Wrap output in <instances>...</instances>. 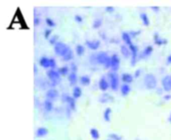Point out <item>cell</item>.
I'll return each instance as SVG.
<instances>
[{
    "instance_id": "19",
    "label": "cell",
    "mask_w": 171,
    "mask_h": 140,
    "mask_svg": "<svg viewBox=\"0 0 171 140\" xmlns=\"http://www.w3.org/2000/svg\"><path fill=\"white\" fill-rule=\"evenodd\" d=\"M130 90H131V88L129 86V84H126V83H124V84H122L121 86H120V91H121V94L123 96H126L129 94L130 92Z\"/></svg>"
},
{
    "instance_id": "25",
    "label": "cell",
    "mask_w": 171,
    "mask_h": 140,
    "mask_svg": "<svg viewBox=\"0 0 171 140\" xmlns=\"http://www.w3.org/2000/svg\"><path fill=\"white\" fill-rule=\"evenodd\" d=\"M111 113H112V110H111L110 107H107L106 109L104 110L103 112V118L106 122H109L110 121V118H111Z\"/></svg>"
},
{
    "instance_id": "40",
    "label": "cell",
    "mask_w": 171,
    "mask_h": 140,
    "mask_svg": "<svg viewBox=\"0 0 171 140\" xmlns=\"http://www.w3.org/2000/svg\"><path fill=\"white\" fill-rule=\"evenodd\" d=\"M106 11H107V12H109V13L113 12V11H114V7H112V6H107V7H106Z\"/></svg>"
},
{
    "instance_id": "45",
    "label": "cell",
    "mask_w": 171,
    "mask_h": 140,
    "mask_svg": "<svg viewBox=\"0 0 171 140\" xmlns=\"http://www.w3.org/2000/svg\"><path fill=\"white\" fill-rule=\"evenodd\" d=\"M167 64H171V55L167 57Z\"/></svg>"
},
{
    "instance_id": "3",
    "label": "cell",
    "mask_w": 171,
    "mask_h": 140,
    "mask_svg": "<svg viewBox=\"0 0 171 140\" xmlns=\"http://www.w3.org/2000/svg\"><path fill=\"white\" fill-rule=\"evenodd\" d=\"M47 76L49 80L51 81V85H53V86H55L59 83V81H60V73L58 72V70H55V69H50L47 71Z\"/></svg>"
},
{
    "instance_id": "8",
    "label": "cell",
    "mask_w": 171,
    "mask_h": 140,
    "mask_svg": "<svg viewBox=\"0 0 171 140\" xmlns=\"http://www.w3.org/2000/svg\"><path fill=\"white\" fill-rule=\"evenodd\" d=\"M128 47H129V49L131 51V65L134 66L136 64V58H137V54H138V47L134 44L130 45V46Z\"/></svg>"
},
{
    "instance_id": "34",
    "label": "cell",
    "mask_w": 171,
    "mask_h": 140,
    "mask_svg": "<svg viewBox=\"0 0 171 140\" xmlns=\"http://www.w3.org/2000/svg\"><path fill=\"white\" fill-rule=\"evenodd\" d=\"M57 40H58V36H57V35H54V36H52V37H50L49 42H50V44L55 45V44L57 43Z\"/></svg>"
},
{
    "instance_id": "35",
    "label": "cell",
    "mask_w": 171,
    "mask_h": 140,
    "mask_svg": "<svg viewBox=\"0 0 171 140\" xmlns=\"http://www.w3.org/2000/svg\"><path fill=\"white\" fill-rule=\"evenodd\" d=\"M51 32H52V30H51L50 28H47V29L44 31V37H45V38H46V39H50Z\"/></svg>"
},
{
    "instance_id": "5",
    "label": "cell",
    "mask_w": 171,
    "mask_h": 140,
    "mask_svg": "<svg viewBox=\"0 0 171 140\" xmlns=\"http://www.w3.org/2000/svg\"><path fill=\"white\" fill-rule=\"evenodd\" d=\"M110 78V87L113 91H116L119 87V76L115 72L109 73Z\"/></svg>"
},
{
    "instance_id": "37",
    "label": "cell",
    "mask_w": 171,
    "mask_h": 140,
    "mask_svg": "<svg viewBox=\"0 0 171 140\" xmlns=\"http://www.w3.org/2000/svg\"><path fill=\"white\" fill-rule=\"evenodd\" d=\"M74 20H75L77 23H81V22H82V16L78 15V14H77V15L74 16Z\"/></svg>"
},
{
    "instance_id": "11",
    "label": "cell",
    "mask_w": 171,
    "mask_h": 140,
    "mask_svg": "<svg viewBox=\"0 0 171 140\" xmlns=\"http://www.w3.org/2000/svg\"><path fill=\"white\" fill-rule=\"evenodd\" d=\"M58 91L56 89H54V88H51V89H48L46 94H45V96H46V99H49L51 101H53V100H55L57 97H58Z\"/></svg>"
},
{
    "instance_id": "31",
    "label": "cell",
    "mask_w": 171,
    "mask_h": 140,
    "mask_svg": "<svg viewBox=\"0 0 171 140\" xmlns=\"http://www.w3.org/2000/svg\"><path fill=\"white\" fill-rule=\"evenodd\" d=\"M102 25V19L98 18V19H95L93 21V24H92V27L94 29H98V28H100Z\"/></svg>"
},
{
    "instance_id": "36",
    "label": "cell",
    "mask_w": 171,
    "mask_h": 140,
    "mask_svg": "<svg viewBox=\"0 0 171 140\" xmlns=\"http://www.w3.org/2000/svg\"><path fill=\"white\" fill-rule=\"evenodd\" d=\"M49 61H50V68L51 69H54L56 67V61L53 58H49Z\"/></svg>"
},
{
    "instance_id": "7",
    "label": "cell",
    "mask_w": 171,
    "mask_h": 140,
    "mask_svg": "<svg viewBox=\"0 0 171 140\" xmlns=\"http://www.w3.org/2000/svg\"><path fill=\"white\" fill-rule=\"evenodd\" d=\"M62 100L69 104V107L71 110H75L76 102H75V98H74L73 96H69L68 94H63V95H62Z\"/></svg>"
},
{
    "instance_id": "27",
    "label": "cell",
    "mask_w": 171,
    "mask_h": 140,
    "mask_svg": "<svg viewBox=\"0 0 171 140\" xmlns=\"http://www.w3.org/2000/svg\"><path fill=\"white\" fill-rule=\"evenodd\" d=\"M90 135L93 140H98L100 135H99V131L96 128H91L90 129Z\"/></svg>"
},
{
    "instance_id": "47",
    "label": "cell",
    "mask_w": 171,
    "mask_h": 140,
    "mask_svg": "<svg viewBox=\"0 0 171 140\" xmlns=\"http://www.w3.org/2000/svg\"><path fill=\"white\" fill-rule=\"evenodd\" d=\"M169 122L171 123V113H170V116H169Z\"/></svg>"
},
{
    "instance_id": "18",
    "label": "cell",
    "mask_w": 171,
    "mask_h": 140,
    "mask_svg": "<svg viewBox=\"0 0 171 140\" xmlns=\"http://www.w3.org/2000/svg\"><path fill=\"white\" fill-rule=\"evenodd\" d=\"M122 39H123V41L126 43L127 46H130V45H132V40H131V36L129 33L127 32H123L122 33Z\"/></svg>"
},
{
    "instance_id": "28",
    "label": "cell",
    "mask_w": 171,
    "mask_h": 140,
    "mask_svg": "<svg viewBox=\"0 0 171 140\" xmlns=\"http://www.w3.org/2000/svg\"><path fill=\"white\" fill-rule=\"evenodd\" d=\"M62 58H63L64 61H69V60H72V58H73V52H72V50H71L70 48H69V50H68L67 52L64 54V56L62 57Z\"/></svg>"
},
{
    "instance_id": "2",
    "label": "cell",
    "mask_w": 171,
    "mask_h": 140,
    "mask_svg": "<svg viewBox=\"0 0 171 140\" xmlns=\"http://www.w3.org/2000/svg\"><path fill=\"white\" fill-rule=\"evenodd\" d=\"M96 61H97V63L102 64L107 69V68H110L111 56H108L106 52H99L96 55Z\"/></svg>"
},
{
    "instance_id": "44",
    "label": "cell",
    "mask_w": 171,
    "mask_h": 140,
    "mask_svg": "<svg viewBox=\"0 0 171 140\" xmlns=\"http://www.w3.org/2000/svg\"><path fill=\"white\" fill-rule=\"evenodd\" d=\"M71 67H72V69H73V70H72V72H76V65L73 63L72 65H71Z\"/></svg>"
},
{
    "instance_id": "13",
    "label": "cell",
    "mask_w": 171,
    "mask_h": 140,
    "mask_svg": "<svg viewBox=\"0 0 171 140\" xmlns=\"http://www.w3.org/2000/svg\"><path fill=\"white\" fill-rule=\"evenodd\" d=\"M121 80L124 82V83L130 84V83H132V81H133V76L129 73H123L121 75Z\"/></svg>"
},
{
    "instance_id": "16",
    "label": "cell",
    "mask_w": 171,
    "mask_h": 140,
    "mask_svg": "<svg viewBox=\"0 0 171 140\" xmlns=\"http://www.w3.org/2000/svg\"><path fill=\"white\" fill-rule=\"evenodd\" d=\"M120 49H121V53H122V55H123L124 58H128V57L131 55V51L127 45H122V46L120 47Z\"/></svg>"
},
{
    "instance_id": "32",
    "label": "cell",
    "mask_w": 171,
    "mask_h": 140,
    "mask_svg": "<svg viewBox=\"0 0 171 140\" xmlns=\"http://www.w3.org/2000/svg\"><path fill=\"white\" fill-rule=\"evenodd\" d=\"M108 138L112 139V140H122V137L119 136L118 134H116V133H109L108 134Z\"/></svg>"
},
{
    "instance_id": "15",
    "label": "cell",
    "mask_w": 171,
    "mask_h": 140,
    "mask_svg": "<svg viewBox=\"0 0 171 140\" xmlns=\"http://www.w3.org/2000/svg\"><path fill=\"white\" fill-rule=\"evenodd\" d=\"M49 130L47 129L46 127H39L38 129L36 130V136L37 137H43V136H46Z\"/></svg>"
},
{
    "instance_id": "17",
    "label": "cell",
    "mask_w": 171,
    "mask_h": 140,
    "mask_svg": "<svg viewBox=\"0 0 171 140\" xmlns=\"http://www.w3.org/2000/svg\"><path fill=\"white\" fill-rule=\"evenodd\" d=\"M152 52H153V46H152V45H148V46L145 47V49L143 50L141 57H144V58H146V57L150 56L151 54H152Z\"/></svg>"
},
{
    "instance_id": "42",
    "label": "cell",
    "mask_w": 171,
    "mask_h": 140,
    "mask_svg": "<svg viewBox=\"0 0 171 140\" xmlns=\"http://www.w3.org/2000/svg\"><path fill=\"white\" fill-rule=\"evenodd\" d=\"M171 99V94H167V95L164 96V100H166V101H168V100Z\"/></svg>"
},
{
    "instance_id": "22",
    "label": "cell",
    "mask_w": 171,
    "mask_h": 140,
    "mask_svg": "<svg viewBox=\"0 0 171 140\" xmlns=\"http://www.w3.org/2000/svg\"><path fill=\"white\" fill-rule=\"evenodd\" d=\"M82 95V90L81 88L79 86H75L73 88V91H72V96L74 97L75 99H78L80 98Z\"/></svg>"
},
{
    "instance_id": "26",
    "label": "cell",
    "mask_w": 171,
    "mask_h": 140,
    "mask_svg": "<svg viewBox=\"0 0 171 140\" xmlns=\"http://www.w3.org/2000/svg\"><path fill=\"white\" fill-rule=\"evenodd\" d=\"M44 108H45V110H46L47 112L52 111V109H53V102L49 99H46L44 101Z\"/></svg>"
},
{
    "instance_id": "46",
    "label": "cell",
    "mask_w": 171,
    "mask_h": 140,
    "mask_svg": "<svg viewBox=\"0 0 171 140\" xmlns=\"http://www.w3.org/2000/svg\"><path fill=\"white\" fill-rule=\"evenodd\" d=\"M34 72H37V67H36V65H34Z\"/></svg>"
},
{
    "instance_id": "1",
    "label": "cell",
    "mask_w": 171,
    "mask_h": 140,
    "mask_svg": "<svg viewBox=\"0 0 171 140\" xmlns=\"http://www.w3.org/2000/svg\"><path fill=\"white\" fill-rule=\"evenodd\" d=\"M143 82H144L145 87L149 90L155 89L156 86H157V79H156V77L153 75L152 73H147L146 75L144 76Z\"/></svg>"
},
{
    "instance_id": "33",
    "label": "cell",
    "mask_w": 171,
    "mask_h": 140,
    "mask_svg": "<svg viewBox=\"0 0 171 140\" xmlns=\"http://www.w3.org/2000/svg\"><path fill=\"white\" fill-rule=\"evenodd\" d=\"M46 24L48 25V27H54L56 25V23L51 18H47L46 19Z\"/></svg>"
},
{
    "instance_id": "29",
    "label": "cell",
    "mask_w": 171,
    "mask_h": 140,
    "mask_svg": "<svg viewBox=\"0 0 171 140\" xmlns=\"http://www.w3.org/2000/svg\"><path fill=\"white\" fill-rule=\"evenodd\" d=\"M76 54H77L78 56H81V55H83L84 52H85V48L83 45H81V44H78L77 46H76Z\"/></svg>"
},
{
    "instance_id": "20",
    "label": "cell",
    "mask_w": 171,
    "mask_h": 140,
    "mask_svg": "<svg viewBox=\"0 0 171 140\" xmlns=\"http://www.w3.org/2000/svg\"><path fill=\"white\" fill-rule=\"evenodd\" d=\"M68 80H69V83L71 86H74L76 83H77V75H76V72H71L68 76Z\"/></svg>"
},
{
    "instance_id": "30",
    "label": "cell",
    "mask_w": 171,
    "mask_h": 140,
    "mask_svg": "<svg viewBox=\"0 0 171 140\" xmlns=\"http://www.w3.org/2000/svg\"><path fill=\"white\" fill-rule=\"evenodd\" d=\"M58 72L60 73L61 76H66V75H68V73H69V68H68L67 66L60 67L58 69Z\"/></svg>"
},
{
    "instance_id": "6",
    "label": "cell",
    "mask_w": 171,
    "mask_h": 140,
    "mask_svg": "<svg viewBox=\"0 0 171 140\" xmlns=\"http://www.w3.org/2000/svg\"><path fill=\"white\" fill-rule=\"evenodd\" d=\"M119 66H120V59L117 54H112L111 56V63H110V68L112 69V72H116L118 70Z\"/></svg>"
},
{
    "instance_id": "9",
    "label": "cell",
    "mask_w": 171,
    "mask_h": 140,
    "mask_svg": "<svg viewBox=\"0 0 171 140\" xmlns=\"http://www.w3.org/2000/svg\"><path fill=\"white\" fill-rule=\"evenodd\" d=\"M162 87L166 92H171V76L166 75L162 79Z\"/></svg>"
},
{
    "instance_id": "38",
    "label": "cell",
    "mask_w": 171,
    "mask_h": 140,
    "mask_svg": "<svg viewBox=\"0 0 171 140\" xmlns=\"http://www.w3.org/2000/svg\"><path fill=\"white\" fill-rule=\"evenodd\" d=\"M40 18H38V17H35V18H34V25H35V26H38L39 25V23H40Z\"/></svg>"
},
{
    "instance_id": "41",
    "label": "cell",
    "mask_w": 171,
    "mask_h": 140,
    "mask_svg": "<svg viewBox=\"0 0 171 140\" xmlns=\"http://www.w3.org/2000/svg\"><path fill=\"white\" fill-rule=\"evenodd\" d=\"M129 34H130V36L132 35L133 37H136V36L138 35V34H140V31H137V32H134V31H132V32H130Z\"/></svg>"
},
{
    "instance_id": "10",
    "label": "cell",
    "mask_w": 171,
    "mask_h": 140,
    "mask_svg": "<svg viewBox=\"0 0 171 140\" xmlns=\"http://www.w3.org/2000/svg\"><path fill=\"white\" fill-rule=\"evenodd\" d=\"M85 44L91 50H97L100 46V41L99 40H86Z\"/></svg>"
},
{
    "instance_id": "48",
    "label": "cell",
    "mask_w": 171,
    "mask_h": 140,
    "mask_svg": "<svg viewBox=\"0 0 171 140\" xmlns=\"http://www.w3.org/2000/svg\"><path fill=\"white\" fill-rule=\"evenodd\" d=\"M107 140H112V139H107Z\"/></svg>"
},
{
    "instance_id": "43",
    "label": "cell",
    "mask_w": 171,
    "mask_h": 140,
    "mask_svg": "<svg viewBox=\"0 0 171 140\" xmlns=\"http://www.w3.org/2000/svg\"><path fill=\"white\" fill-rule=\"evenodd\" d=\"M151 9L154 10V11H156V12H157V11H159V7H157V6H152V7H151Z\"/></svg>"
},
{
    "instance_id": "39",
    "label": "cell",
    "mask_w": 171,
    "mask_h": 140,
    "mask_svg": "<svg viewBox=\"0 0 171 140\" xmlns=\"http://www.w3.org/2000/svg\"><path fill=\"white\" fill-rule=\"evenodd\" d=\"M140 73H141V69H137V70L135 71V73H134V77L137 78V77L140 76Z\"/></svg>"
},
{
    "instance_id": "12",
    "label": "cell",
    "mask_w": 171,
    "mask_h": 140,
    "mask_svg": "<svg viewBox=\"0 0 171 140\" xmlns=\"http://www.w3.org/2000/svg\"><path fill=\"white\" fill-rule=\"evenodd\" d=\"M98 86H99V89L104 92V91H106L108 88L110 87V83H108V81L106 80V78H105L104 76H102L101 78H100V80H99Z\"/></svg>"
},
{
    "instance_id": "21",
    "label": "cell",
    "mask_w": 171,
    "mask_h": 140,
    "mask_svg": "<svg viewBox=\"0 0 171 140\" xmlns=\"http://www.w3.org/2000/svg\"><path fill=\"white\" fill-rule=\"evenodd\" d=\"M79 81H80V83L83 85V86H87V85H89L91 83V79L88 75H82L80 78H79Z\"/></svg>"
},
{
    "instance_id": "23",
    "label": "cell",
    "mask_w": 171,
    "mask_h": 140,
    "mask_svg": "<svg viewBox=\"0 0 171 140\" xmlns=\"http://www.w3.org/2000/svg\"><path fill=\"white\" fill-rule=\"evenodd\" d=\"M154 42H155V44H157V45H164L167 43V40L162 39L161 37L158 35V33H155L154 34Z\"/></svg>"
},
{
    "instance_id": "24",
    "label": "cell",
    "mask_w": 171,
    "mask_h": 140,
    "mask_svg": "<svg viewBox=\"0 0 171 140\" xmlns=\"http://www.w3.org/2000/svg\"><path fill=\"white\" fill-rule=\"evenodd\" d=\"M140 18L142 20V23L144 24V26H149L150 24V21H149V17L145 12H142L140 13Z\"/></svg>"
},
{
    "instance_id": "14",
    "label": "cell",
    "mask_w": 171,
    "mask_h": 140,
    "mask_svg": "<svg viewBox=\"0 0 171 140\" xmlns=\"http://www.w3.org/2000/svg\"><path fill=\"white\" fill-rule=\"evenodd\" d=\"M39 64H40L41 67L46 68V69L50 68V61L47 57H41V58L39 59Z\"/></svg>"
},
{
    "instance_id": "4",
    "label": "cell",
    "mask_w": 171,
    "mask_h": 140,
    "mask_svg": "<svg viewBox=\"0 0 171 140\" xmlns=\"http://www.w3.org/2000/svg\"><path fill=\"white\" fill-rule=\"evenodd\" d=\"M69 50V47L67 46L66 44L62 43V42H57V43L54 45V52H55L56 55L63 57L64 54Z\"/></svg>"
}]
</instances>
